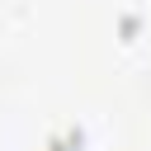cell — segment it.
Masks as SVG:
<instances>
[{"instance_id": "1", "label": "cell", "mask_w": 151, "mask_h": 151, "mask_svg": "<svg viewBox=\"0 0 151 151\" xmlns=\"http://www.w3.org/2000/svg\"><path fill=\"white\" fill-rule=\"evenodd\" d=\"M47 151H71V142H52V146H47Z\"/></svg>"}]
</instances>
